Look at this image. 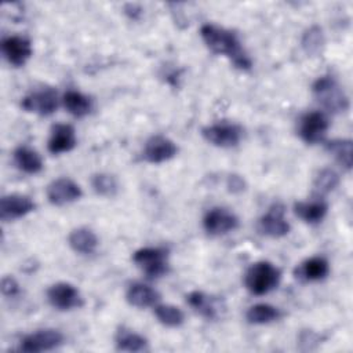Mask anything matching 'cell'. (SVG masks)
Here are the masks:
<instances>
[{
  "mask_svg": "<svg viewBox=\"0 0 353 353\" xmlns=\"http://www.w3.org/2000/svg\"><path fill=\"white\" fill-rule=\"evenodd\" d=\"M200 34L208 50L216 55H223L240 70H250L252 61L243 48L237 34L229 29L214 23H204Z\"/></svg>",
  "mask_w": 353,
  "mask_h": 353,
  "instance_id": "6da1fadb",
  "label": "cell"
},
{
  "mask_svg": "<svg viewBox=\"0 0 353 353\" xmlns=\"http://www.w3.org/2000/svg\"><path fill=\"white\" fill-rule=\"evenodd\" d=\"M312 92L317 102L330 113H341L349 109L347 95L331 76L319 77L312 85Z\"/></svg>",
  "mask_w": 353,
  "mask_h": 353,
  "instance_id": "7a4b0ae2",
  "label": "cell"
},
{
  "mask_svg": "<svg viewBox=\"0 0 353 353\" xmlns=\"http://www.w3.org/2000/svg\"><path fill=\"white\" fill-rule=\"evenodd\" d=\"M281 279V272L269 261L252 263L244 276L245 288L254 295H265L274 290Z\"/></svg>",
  "mask_w": 353,
  "mask_h": 353,
  "instance_id": "3957f363",
  "label": "cell"
},
{
  "mask_svg": "<svg viewBox=\"0 0 353 353\" xmlns=\"http://www.w3.org/2000/svg\"><path fill=\"white\" fill-rule=\"evenodd\" d=\"M168 250L164 247H145L132 255L134 263L149 279H157L168 272Z\"/></svg>",
  "mask_w": 353,
  "mask_h": 353,
  "instance_id": "277c9868",
  "label": "cell"
},
{
  "mask_svg": "<svg viewBox=\"0 0 353 353\" xmlns=\"http://www.w3.org/2000/svg\"><path fill=\"white\" fill-rule=\"evenodd\" d=\"M328 128V117L325 116V113L320 110L307 112L298 121V134L301 139L309 145H314L324 141Z\"/></svg>",
  "mask_w": 353,
  "mask_h": 353,
  "instance_id": "5b68a950",
  "label": "cell"
},
{
  "mask_svg": "<svg viewBox=\"0 0 353 353\" xmlns=\"http://www.w3.org/2000/svg\"><path fill=\"white\" fill-rule=\"evenodd\" d=\"M203 138L218 148H233L239 145L243 137V130L234 123H215L201 128Z\"/></svg>",
  "mask_w": 353,
  "mask_h": 353,
  "instance_id": "8992f818",
  "label": "cell"
},
{
  "mask_svg": "<svg viewBox=\"0 0 353 353\" xmlns=\"http://www.w3.org/2000/svg\"><path fill=\"white\" fill-rule=\"evenodd\" d=\"M63 343V335L58 330L46 328L25 335L19 342V350L25 353L48 352L59 347Z\"/></svg>",
  "mask_w": 353,
  "mask_h": 353,
  "instance_id": "52a82bcc",
  "label": "cell"
},
{
  "mask_svg": "<svg viewBox=\"0 0 353 353\" xmlns=\"http://www.w3.org/2000/svg\"><path fill=\"white\" fill-rule=\"evenodd\" d=\"M258 229L262 234L269 237H283L290 233V223L285 219V208L280 203H274L269 210L259 218Z\"/></svg>",
  "mask_w": 353,
  "mask_h": 353,
  "instance_id": "ba28073f",
  "label": "cell"
},
{
  "mask_svg": "<svg viewBox=\"0 0 353 353\" xmlns=\"http://www.w3.org/2000/svg\"><path fill=\"white\" fill-rule=\"evenodd\" d=\"M47 299L50 305L58 310H72L83 305L80 291L70 283L59 281L47 290Z\"/></svg>",
  "mask_w": 353,
  "mask_h": 353,
  "instance_id": "9c48e42d",
  "label": "cell"
},
{
  "mask_svg": "<svg viewBox=\"0 0 353 353\" xmlns=\"http://www.w3.org/2000/svg\"><path fill=\"white\" fill-rule=\"evenodd\" d=\"M239 226V218L229 210L214 207L203 218V228L210 236H222Z\"/></svg>",
  "mask_w": 353,
  "mask_h": 353,
  "instance_id": "30bf717a",
  "label": "cell"
},
{
  "mask_svg": "<svg viewBox=\"0 0 353 353\" xmlns=\"http://www.w3.org/2000/svg\"><path fill=\"white\" fill-rule=\"evenodd\" d=\"M21 108L25 112L36 113L40 116H50L58 108V95L52 88L33 91L23 97L21 101Z\"/></svg>",
  "mask_w": 353,
  "mask_h": 353,
  "instance_id": "8fae6325",
  "label": "cell"
},
{
  "mask_svg": "<svg viewBox=\"0 0 353 353\" xmlns=\"http://www.w3.org/2000/svg\"><path fill=\"white\" fill-rule=\"evenodd\" d=\"M176 153L178 148L174 141L164 135H153L145 142L142 157L150 164H160L171 160Z\"/></svg>",
  "mask_w": 353,
  "mask_h": 353,
  "instance_id": "7c38bea8",
  "label": "cell"
},
{
  "mask_svg": "<svg viewBox=\"0 0 353 353\" xmlns=\"http://www.w3.org/2000/svg\"><path fill=\"white\" fill-rule=\"evenodd\" d=\"M47 199L54 205H63L79 200L83 194L79 183L69 178H57L47 186Z\"/></svg>",
  "mask_w": 353,
  "mask_h": 353,
  "instance_id": "4fadbf2b",
  "label": "cell"
},
{
  "mask_svg": "<svg viewBox=\"0 0 353 353\" xmlns=\"http://www.w3.org/2000/svg\"><path fill=\"white\" fill-rule=\"evenodd\" d=\"M1 52L14 68L23 66L32 57V44L23 36H8L1 41Z\"/></svg>",
  "mask_w": 353,
  "mask_h": 353,
  "instance_id": "5bb4252c",
  "label": "cell"
},
{
  "mask_svg": "<svg viewBox=\"0 0 353 353\" xmlns=\"http://www.w3.org/2000/svg\"><path fill=\"white\" fill-rule=\"evenodd\" d=\"M34 208L36 204L30 197L18 193L7 194L0 201V218L3 221L19 219L34 211Z\"/></svg>",
  "mask_w": 353,
  "mask_h": 353,
  "instance_id": "9a60e30c",
  "label": "cell"
},
{
  "mask_svg": "<svg viewBox=\"0 0 353 353\" xmlns=\"http://www.w3.org/2000/svg\"><path fill=\"white\" fill-rule=\"evenodd\" d=\"M77 143L74 128L70 124L57 123L51 127L50 138L47 142V149L52 154H61L70 152Z\"/></svg>",
  "mask_w": 353,
  "mask_h": 353,
  "instance_id": "2e32d148",
  "label": "cell"
},
{
  "mask_svg": "<svg viewBox=\"0 0 353 353\" xmlns=\"http://www.w3.org/2000/svg\"><path fill=\"white\" fill-rule=\"evenodd\" d=\"M125 299L131 306L145 309L157 305L160 301V294L148 284L132 283L127 290Z\"/></svg>",
  "mask_w": 353,
  "mask_h": 353,
  "instance_id": "e0dca14e",
  "label": "cell"
},
{
  "mask_svg": "<svg viewBox=\"0 0 353 353\" xmlns=\"http://www.w3.org/2000/svg\"><path fill=\"white\" fill-rule=\"evenodd\" d=\"M328 211V204L321 200H309V201H296L294 204L295 215L306 223H319L324 219Z\"/></svg>",
  "mask_w": 353,
  "mask_h": 353,
  "instance_id": "ac0fdd59",
  "label": "cell"
},
{
  "mask_svg": "<svg viewBox=\"0 0 353 353\" xmlns=\"http://www.w3.org/2000/svg\"><path fill=\"white\" fill-rule=\"evenodd\" d=\"M330 263L323 256H312L296 268V277L303 281H319L328 276Z\"/></svg>",
  "mask_w": 353,
  "mask_h": 353,
  "instance_id": "d6986e66",
  "label": "cell"
},
{
  "mask_svg": "<svg viewBox=\"0 0 353 353\" xmlns=\"http://www.w3.org/2000/svg\"><path fill=\"white\" fill-rule=\"evenodd\" d=\"M14 163L25 174H37L43 170L41 156L26 145L18 146L14 150Z\"/></svg>",
  "mask_w": 353,
  "mask_h": 353,
  "instance_id": "ffe728a7",
  "label": "cell"
},
{
  "mask_svg": "<svg viewBox=\"0 0 353 353\" xmlns=\"http://www.w3.org/2000/svg\"><path fill=\"white\" fill-rule=\"evenodd\" d=\"M114 343H116V349L121 350V352H145L148 350V339L145 336H142L141 334L128 330L125 327H120L116 332L114 336Z\"/></svg>",
  "mask_w": 353,
  "mask_h": 353,
  "instance_id": "44dd1931",
  "label": "cell"
},
{
  "mask_svg": "<svg viewBox=\"0 0 353 353\" xmlns=\"http://www.w3.org/2000/svg\"><path fill=\"white\" fill-rule=\"evenodd\" d=\"M68 243L74 252L79 254H92L98 247L97 234L88 228H77L70 232Z\"/></svg>",
  "mask_w": 353,
  "mask_h": 353,
  "instance_id": "7402d4cb",
  "label": "cell"
},
{
  "mask_svg": "<svg viewBox=\"0 0 353 353\" xmlns=\"http://www.w3.org/2000/svg\"><path fill=\"white\" fill-rule=\"evenodd\" d=\"M65 109L74 117H84L92 109V101L90 97L84 95L80 91L69 90L63 94L62 98Z\"/></svg>",
  "mask_w": 353,
  "mask_h": 353,
  "instance_id": "603a6c76",
  "label": "cell"
},
{
  "mask_svg": "<svg viewBox=\"0 0 353 353\" xmlns=\"http://www.w3.org/2000/svg\"><path fill=\"white\" fill-rule=\"evenodd\" d=\"M188 305L200 316L205 319H215L218 313V306L212 296L203 291H192L186 295Z\"/></svg>",
  "mask_w": 353,
  "mask_h": 353,
  "instance_id": "cb8c5ba5",
  "label": "cell"
},
{
  "mask_svg": "<svg viewBox=\"0 0 353 353\" xmlns=\"http://www.w3.org/2000/svg\"><path fill=\"white\" fill-rule=\"evenodd\" d=\"M281 317L279 307L269 303H255L248 307L245 319L251 324H269Z\"/></svg>",
  "mask_w": 353,
  "mask_h": 353,
  "instance_id": "d4e9b609",
  "label": "cell"
},
{
  "mask_svg": "<svg viewBox=\"0 0 353 353\" xmlns=\"http://www.w3.org/2000/svg\"><path fill=\"white\" fill-rule=\"evenodd\" d=\"M325 149L345 170L352 168L353 145L350 139H332L325 143Z\"/></svg>",
  "mask_w": 353,
  "mask_h": 353,
  "instance_id": "484cf974",
  "label": "cell"
},
{
  "mask_svg": "<svg viewBox=\"0 0 353 353\" xmlns=\"http://www.w3.org/2000/svg\"><path fill=\"white\" fill-rule=\"evenodd\" d=\"M156 319L165 327H179L185 321L183 312L170 303H157L153 306Z\"/></svg>",
  "mask_w": 353,
  "mask_h": 353,
  "instance_id": "4316f807",
  "label": "cell"
},
{
  "mask_svg": "<svg viewBox=\"0 0 353 353\" xmlns=\"http://www.w3.org/2000/svg\"><path fill=\"white\" fill-rule=\"evenodd\" d=\"M91 186L97 194L103 196V197H113L119 190L116 178L113 175L105 174V172H98V174L92 175Z\"/></svg>",
  "mask_w": 353,
  "mask_h": 353,
  "instance_id": "83f0119b",
  "label": "cell"
},
{
  "mask_svg": "<svg viewBox=\"0 0 353 353\" xmlns=\"http://www.w3.org/2000/svg\"><path fill=\"white\" fill-rule=\"evenodd\" d=\"M339 183V175L331 168H323L314 178L313 186L314 190L320 194H325L332 192Z\"/></svg>",
  "mask_w": 353,
  "mask_h": 353,
  "instance_id": "f1b7e54d",
  "label": "cell"
},
{
  "mask_svg": "<svg viewBox=\"0 0 353 353\" xmlns=\"http://www.w3.org/2000/svg\"><path fill=\"white\" fill-rule=\"evenodd\" d=\"M323 44H324V36H323L321 28L319 26L309 28L302 36V47L310 55L317 54L323 47Z\"/></svg>",
  "mask_w": 353,
  "mask_h": 353,
  "instance_id": "f546056e",
  "label": "cell"
},
{
  "mask_svg": "<svg viewBox=\"0 0 353 353\" xmlns=\"http://www.w3.org/2000/svg\"><path fill=\"white\" fill-rule=\"evenodd\" d=\"M1 292L6 296H15L19 294V284L11 276H6L1 280Z\"/></svg>",
  "mask_w": 353,
  "mask_h": 353,
  "instance_id": "4dcf8cb0",
  "label": "cell"
},
{
  "mask_svg": "<svg viewBox=\"0 0 353 353\" xmlns=\"http://www.w3.org/2000/svg\"><path fill=\"white\" fill-rule=\"evenodd\" d=\"M226 185H228L229 192H232V193H240V192H243L245 189L244 179L240 175H236V174L229 175Z\"/></svg>",
  "mask_w": 353,
  "mask_h": 353,
  "instance_id": "1f68e13d",
  "label": "cell"
}]
</instances>
